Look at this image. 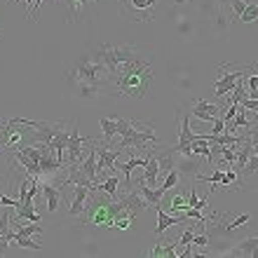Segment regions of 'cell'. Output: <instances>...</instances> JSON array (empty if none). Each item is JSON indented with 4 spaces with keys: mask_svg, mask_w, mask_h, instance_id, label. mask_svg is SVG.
<instances>
[{
    "mask_svg": "<svg viewBox=\"0 0 258 258\" xmlns=\"http://www.w3.org/2000/svg\"><path fill=\"white\" fill-rule=\"evenodd\" d=\"M124 209L120 197H110L101 190H92L85 202V209L80 214V225H92V228H115V216Z\"/></svg>",
    "mask_w": 258,
    "mask_h": 258,
    "instance_id": "cell-3",
    "label": "cell"
},
{
    "mask_svg": "<svg viewBox=\"0 0 258 258\" xmlns=\"http://www.w3.org/2000/svg\"><path fill=\"white\" fill-rule=\"evenodd\" d=\"M12 244L14 246H24V249H35V251H42V242H38V239H31V237H19L17 232H14Z\"/></svg>",
    "mask_w": 258,
    "mask_h": 258,
    "instance_id": "cell-23",
    "label": "cell"
},
{
    "mask_svg": "<svg viewBox=\"0 0 258 258\" xmlns=\"http://www.w3.org/2000/svg\"><path fill=\"white\" fill-rule=\"evenodd\" d=\"M228 3H230V0H218V5L223 7V10H225V5H228Z\"/></svg>",
    "mask_w": 258,
    "mask_h": 258,
    "instance_id": "cell-35",
    "label": "cell"
},
{
    "mask_svg": "<svg viewBox=\"0 0 258 258\" xmlns=\"http://www.w3.org/2000/svg\"><path fill=\"white\" fill-rule=\"evenodd\" d=\"M89 197V188L85 185H73V200H71V209H68V216L71 218H78L85 209V202Z\"/></svg>",
    "mask_w": 258,
    "mask_h": 258,
    "instance_id": "cell-14",
    "label": "cell"
},
{
    "mask_svg": "<svg viewBox=\"0 0 258 258\" xmlns=\"http://www.w3.org/2000/svg\"><path fill=\"white\" fill-rule=\"evenodd\" d=\"M190 244L192 246H200V249H207V244H209V237H207V235H195Z\"/></svg>",
    "mask_w": 258,
    "mask_h": 258,
    "instance_id": "cell-31",
    "label": "cell"
},
{
    "mask_svg": "<svg viewBox=\"0 0 258 258\" xmlns=\"http://www.w3.org/2000/svg\"><path fill=\"white\" fill-rule=\"evenodd\" d=\"M157 209V228H155V235L160 237L167 228H171V225H181L185 223V214L183 216H174V214H167V211L162 209V207H155Z\"/></svg>",
    "mask_w": 258,
    "mask_h": 258,
    "instance_id": "cell-15",
    "label": "cell"
},
{
    "mask_svg": "<svg viewBox=\"0 0 258 258\" xmlns=\"http://www.w3.org/2000/svg\"><path fill=\"white\" fill-rule=\"evenodd\" d=\"M61 183H52V181H47V178H42L40 183V192L45 195V200H47V211L49 214H54L56 209H59V204H61Z\"/></svg>",
    "mask_w": 258,
    "mask_h": 258,
    "instance_id": "cell-11",
    "label": "cell"
},
{
    "mask_svg": "<svg viewBox=\"0 0 258 258\" xmlns=\"http://www.w3.org/2000/svg\"><path fill=\"white\" fill-rule=\"evenodd\" d=\"M117 188H120V176H117V171L108 174L103 183H96V190L106 192V195H110V197H117Z\"/></svg>",
    "mask_w": 258,
    "mask_h": 258,
    "instance_id": "cell-22",
    "label": "cell"
},
{
    "mask_svg": "<svg viewBox=\"0 0 258 258\" xmlns=\"http://www.w3.org/2000/svg\"><path fill=\"white\" fill-rule=\"evenodd\" d=\"M7 136H10V120L0 117V153L7 150Z\"/></svg>",
    "mask_w": 258,
    "mask_h": 258,
    "instance_id": "cell-27",
    "label": "cell"
},
{
    "mask_svg": "<svg viewBox=\"0 0 258 258\" xmlns=\"http://www.w3.org/2000/svg\"><path fill=\"white\" fill-rule=\"evenodd\" d=\"M228 5L232 7V12H235V17H237V19L242 17V12L246 10V3H244V0H230Z\"/></svg>",
    "mask_w": 258,
    "mask_h": 258,
    "instance_id": "cell-28",
    "label": "cell"
},
{
    "mask_svg": "<svg viewBox=\"0 0 258 258\" xmlns=\"http://www.w3.org/2000/svg\"><path fill=\"white\" fill-rule=\"evenodd\" d=\"M251 221V216L249 214H239V216L232 218L228 211H225L223 216H218V214H214L211 216V232L214 235H230V232L239 230V228H246V223Z\"/></svg>",
    "mask_w": 258,
    "mask_h": 258,
    "instance_id": "cell-8",
    "label": "cell"
},
{
    "mask_svg": "<svg viewBox=\"0 0 258 258\" xmlns=\"http://www.w3.org/2000/svg\"><path fill=\"white\" fill-rule=\"evenodd\" d=\"M211 134H223L225 132V120L223 117H216V120H214V122H211Z\"/></svg>",
    "mask_w": 258,
    "mask_h": 258,
    "instance_id": "cell-30",
    "label": "cell"
},
{
    "mask_svg": "<svg viewBox=\"0 0 258 258\" xmlns=\"http://www.w3.org/2000/svg\"><path fill=\"white\" fill-rule=\"evenodd\" d=\"M174 155V169L178 171L181 181H197V176L202 174L204 157L195 155V153H171Z\"/></svg>",
    "mask_w": 258,
    "mask_h": 258,
    "instance_id": "cell-7",
    "label": "cell"
},
{
    "mask_svg": "<svg viewBox=\"0 0 258 258\" xmlns=\"http://www.w3.org/2000/svg\"><path fill=\"white\" fill-rule=\"evenodd\" d=\"M258 174V153H253L251 157H249V162L244 164V169L239 171V178L244 181V178H249V176H256Z\"/></svg>",
    "mask_w": 258,
    "mask_h": 258,
    "instance_id": "cell-24",
    "label": "cell"
},
{
    "mask_svg": "<svg viewBox=\"0 0 258 258\" xmlns=\"http://www.w3.org/2000/svg\"><path fill=\"white\" fill-rule=\"evenodd\" d=\"M94 143V139H82L80 132H78V122L71 129V136H68V146H66V155H68V164H80L82 153Z\"/></svg>",
    "mask_w": 258,
    "mask_h": 258,
    "instance_id": "cell-9",
    "label": "cell"
},
{
    "mask_svg": "<svg viewBox=\"0 0 258 258\" xmlns=\"http://www.w3.org/2000/svg\"><path fill=\"white\" fill-rule=\"evenodd\" d=\"M68 80L80 89L82 96L99 94L103 82H108V68L103 66L94 54H82L73 61V66L66 71Z\"/></svg>",
    "mask_w": 258,
    "mask_h": 258,
    "instance_id": "cell-2",
    "label": "cell"
},
{
    "mask_svg": "<svg viewBox=\"0 0 258 258\" xmlns=\"http://www.w3.org/2000/svg\"><path fill=\"white\" fill-rule=\"evenodd\" d=\"M249 129H258V110L253 113V120H251V127H249Z\"/></svg>",
    "mask_w": 258,
    "mask_h": 258,
    "instance_id": "cell-34",
    "label": "cell"
},
{
    "mask_svg": "<svg viewBox=\"0 0 258 258\" xmlns=\"http://www.w3.org/2000/svg\"><path fill=\"white\" fill-rule=\"evenodd\" d=\"M176 246H178V242H155V246L148 251V256H153V258H160V256L176 258Z\"/></svg>",
    "mask_w": 258,
    "mask_h": 258,
    "instance_id": "cell-20",
    "label": "cell"
},
{
    "mask_svg": "<svg viewBox=\"0 0 258 258\" xmlns=\"http://www.w3.org/2000/svg\"><path fill=\"white\" fill-rule=\"evenodd\" d=\"M148 52L150 49L139 47V45H101V47L94 52V56L108 68V75H110V73H115L122 63L134 61V59L148 54Z\"/></svg>",
    "mask_w": 258,
    "mask_h": 258,
    "instance_id": "cell-4",
    "label": "cell"
},
{
    "mask_svg": "<svg viewBox=\"0 0 258 258\" xmlns=\"http://www.w3.org/2000/svg\"><path fill=\"white\" fill-rule=\"evenodd\" d=\"M171 3H176V5H183V3H188V0H171Z\"/></svg>",
    "mask_w": 258,
    "mask_h": 258,
    "instance_id": "cell-36",
    "label": "cell"
},
{
    "mask_svg": "<svg viewBox=\"0 0 258 258\" xmlns=\"http://www.w3.org/2000/svg\"><path fill=\"white\" fill-rule=\"evenodd\" d=\"M3 35H5V33H3V28H0V38H3Z\"/></svg>",
    "mask_w": 258,
    "mask_h": 258,
    "instance_id": "cell-37",
    "label": "cell"
},
{
    "mask_svg": "<svg viewBox=\"0 0 258 258\" xmlns=\"http://www.w3.org/2000/svg\"><path fill=\"white\" fill-rule=\"evenodd\" d=\"M223 113H225V108H221L216 103L202 101V99L192 101V106H190V115H195L197 120H202V122H214L216 117H223Z\"/></svg>",
    "mask_w": 258,
    "mask_h": 258,
    "instance_id": "cell-10",
    "label": "cell"
},
{
    "mask_svg": "<svg viewBox=\"0 0 258 258\" xmlns=\"http://www.w3.org/2000/svg\"><path fill=\"white\" fill-rule=\"evenodd\" d=\"M225 256H251V258H258V235L253 237H246V239H239L235 242L232 249L223 251Z\"/></svg>",
    "mask_w": 258,
    "mask_h": 258,
    "instance_id": "cell-12",
    "label": "cell"
},
{
    "mask_svg": "<svg viewBox=\"0 0 258 258\" xmlns=\"http://www.w3.org/2000/svg\"><path fill=\"white\" fill-rule=\"evenodd\" d=\"M178 183H181V176H178V171H176V169H171L169 174L164 176V181H162V183H160V185H162L164 190L169 192V190H174V188H176Z\"/></svg>",
    "mask_w": 258,
    "mask_h": 258,
    "instance_id": "cell-26",
    "label": "cell"
},
{
    "mask_svg": "<svg viewBox=\"0 0 258 258\" xmlns=\"http://www.w3.org/2000/svg\"><path fill=\"white\" fill-rule=\"evenodd\" d=\"M63 7H66V21L68 24H78L80 21V14L85 12V7L94 0H61Z\"/></svg>",
    "mask_w": 258,
    "mask_h": 258,
    "instance_id": "cell-16",
    "label": "cell"
},
{
    "mask_svg": "<svg viewBox=\"0 0 258 258\" xmlns=\"http://www.w3.org/2000/svg\"><path fill=\"white\" fill-rule=\"evenodd\" d=\"M136 190L143 195V200L148 202V207H160L162 204V200H164V195H167V190H164L162 185H155V188H148V185H139Z\"/></svg>",
    "mask_w": 258,
    "mask_h": 258,
    "instance_id": "cell-17",
    "label": "cell"
},
{
    "mask_svg": "<svg viewBox=\"0 0 258 258\" xmlns=\"http://www.w3.org/2000/svg\"><path fill=\"white\" fill-rule=\"evenodd\" d=\"M246 73H249V66L242 68V66H235V63L218 66V80H216V87H214V94H216L218 99H228V94L235 89V85H237Z\"/></svg>",
    "mask_w": 258,
    "mask_h": 258,
    "instance_id": "cell-6",
    "label": "cell"
},
{
    "mask_svg": "<svg viewBox=\"0 0 258 258\" xmlns=\"http://www.w3.org/2000/svg\"><path fill=\"white\" fill-rule=\"evenodd\" d=\"M153 52L139 56L134 61H127L108 75V82H113L120 96L132 99H148L153 92Z\"/></svg>",
    "mask_w": 258,
    "mask_h": 258,
    "instance_id": "cell-1",
    "label": "cell"
},
{
    "mask_svg": "<svg viewBox=\"0 0 258 258\" xmlns=\"http://www.w3.org/2000/svg\"><path fill=\"white\" fill-rule=\"evenodd\" d=\"M249 132V129H246ZM249 141H251V148H253V153H258V136L253 134V132H249Z\"/></svg>",
    "mask_w": 258,
    "mask_h": 258,
    "instance_id": "cell-33",
    "label": "cell"
},
{
    "mask_svg": "<svg viewBox=\"0 0 258 258\" xmlns=\"http://www.w3.org/2000/svg\"><path fill=\"white\" fill-rule=\"evenodd\" d=\"M244 89L246 99H258V63L249 66V73L244 75Z\"/></svg>",
    "mask_w": 258,
    "mask_h": 258,
    "instance_id": "cell-19",
    "label": "cell"
},
{
    "mask_svg": "<svg viewBox=\"0 0 258 258\" xmlns=\"http://www.w3.org/2000/svg\"><path fill=\"white\" fill-rule=\"evenodd\" d=\"M117 10L127 21H153L157 14V0H117Z\"/></svg>",
    "mask_w": 258,
    "mask_h": 258,
    "instance_id": "cell-5",
    "label": "cell"
},
{
    "mask_svg": "<svg viewBox=\"0 0 258 258\" xmlns=\"http://www.w3.org/2000/svg\"><path fill=\"white\" fill-rule=\"evenodd\" d=\"M239 21H242V24H253V21H258V3H246V10L242 12Z\"/></svg>",
    "mask_w": 258,
    "mask_h": 258,
    "instance_id": "cell-25",
    "label": "cell"
},
{
    "mask_svg": "<svg viewBox=\"0 0 258 258\" xmlns=\"http://www.w3.org/2000/svg\"><path fill=\"white\" fill-rule=\"evenodd\" d=\"M192 237H195V230H192V228H188V230H185L183 235H181V239H178V244H181V246L190 244V242H192Z\"/></svg>",
    "mask_w": 258,
    "mask_h": 258,
    "instance_id": "cell-32",
    "label": "cell"
},
{
    "mask_svg": "<svg viewBox=\"0 0 258 258\" xmlns=\"http://www.w3.org/2000/svg\"><path fill=\"white\" fill-rule=\"evenodd\" d=\"M239 106H242V108L244 110H249V113H256L258 110V99H242V101H239Z\"/></svg>",
    "mask_w": 258,
    "mask_h": 258,
    "instance_id": "cell-29",
    "label": "cell"
},
{
    "mask_svg": "<svg viewBox=\"0 0 258 258\" xmlns=\"http://www.w3.org/2000/svg\"><path fill=\"white\" fill-rule=\"evenodd\" d=\"M10 164H21V167H24V169H26L31 176H40V178H42L40 164L33 162V160H31L28 155H24L21 150H17V153H14V157H12V162H10Z\"/></svg>",
    "mask_w": 258,
    "mask_h": 258,
    "instance_id": "cell-18",
    "label": "cell"
},
{
    "mask_svg": "<svg viewBox=\"0 0 258 258\" xmlns=\"http://www.w3.org/2000/svg\"><path fill=\"white\" fill-rule=\"evenodd\" d=\"M120 202H122L129 211H134L136 216H141L143 211L148 209V202L143 200V195L136 190V188H134V190H127L124 195H120Z\"/></svg>",
    "mask_w": 258,
    "mask_h": 258,
    "instance_id": "cell-13",
    "label": "cell"
},
{
    "mask_svg": "<svg viewBox=\"0 0 258 258\" xmlns=\"http://www.w3.org/2000/svg\"><path fill=\"white\" fill-rule=\"evenodd\" d=\"M99 127H101V143L108 146L110 139L117 136V117L110 120V117H99Z\"/></svg>",
    "mask_w": 258,
    "mask_h": 258,
    "instance_id": "cell-21",
    "label": "cell"
}]
</instances>
